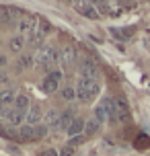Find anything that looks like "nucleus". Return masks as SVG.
Here are the masks:
<instances>
[{
  "label": "nucleus",
  "instance_id": "obj_1",
  "mask_svg": "<svg viewBox=\"0 0 150 156\" xmlns=\"http://www.w3.org/2000/svg\"><path fill=\"white\" fill-rule=\"evenodd\" d=\"M95 60L45 16L0 6V133L84 140L101 125Z\"/></svg>",
  "mask_w": 150,
  "mask_h": 156
}]
</instances>
